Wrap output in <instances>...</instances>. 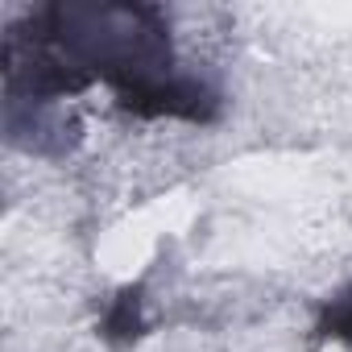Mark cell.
I'll return each mask as SVG.
<instances>
[{
  "mask_svg": "<svg viewBox=\"0 0 352 352\" xmlns=\"http://www.w3.org/2000/svg\"><path fill=\"white\" fill-rule=\"evenodd\" d=\"M323 331H327V336H340V340H352V294H348V298H340V302L327 311Z\"/></svg>",
  "mask_w": 352,
  "mask_h": 352,
  "instance_id": "7a4b0ae2",
  "label": "cell"
},
{
  "mask_svg": "<svg viewBox=\"0 0 352 352\" xmlns=\"http://www.w3.org/2000/svg\"><path fill=\"white\" fill-rule=\"evenodd\" d=\"M137 331H141V298H137V290H124V294L116 298L112 315L104 319V336L116 340V344H124V340H133Z\"/></svg>",
  "mask_w": 352,
  "mask_h": 352,
  "instance_id": "6da1fadb",
  "label": "cell"
}]
</instances>
